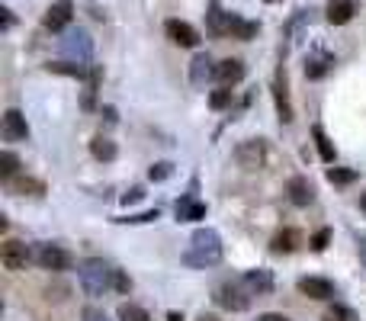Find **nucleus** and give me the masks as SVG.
I'll return each instance as SVG.
<instances>
[{"instance_id":"obj_27","label":"nucleus","mask_w":366,"mask_h":321,"mask_svg":"<svg viewBox=\"0 0 366 321\" xmlns=\"http://www.w3.org/2000/svg\"><path fill=\"white\" fill-rule=\"evenodd\" d=\"M17 170H19V158H17V154H13V151L0 154V180H7V183H10V180L17 177Z\"/></svg>"},{"instance_id":"obj_19","label":"nucleus","mask_w":366,"mask_h":321,"mask_svg":"<svg viewBox=\"0 0 366 321\" xmlns=\"http://www.w3.org/2000/svg\"><path fill=\"white\" fill-rule=\"evenodd\" d=\"M331 68H334V55H328V51H315V55H308L305 58V77L308 81L325 77Z\"/></svg>"},{"instance_id":"obj_18","label":"nucleus","mask_w":366,"mask_h":321,"mask_svg":"<svg viewBox=\"0 0 366 321\" xmlns=\"http://www.w3.org/2000/svg\"><path fill=\"white\" fill-rule=\"evenodd\" d=\"M206 26L212 35H228V29H232V13H225L222 3L212 0V3H209V13H206Z\"/></svg>"},{"instance_id":"obj_2","label":"nucleus","mask_w":366,"mask_h":321,"mask_svg":"<svg viewBox=\"0 0 366 321\" xmlns=\"http://www.w3.org/2000/svg\"><path fill=\"white\" fill-rule=\"evenodd\" d=\"M77 277H81V289L90 299H100L106 289H113V267H106L100 257L83 261L81 270H77Z\"/></svg>"},{"instance_id":"obj_38","label":"nucleus","mask_w":366,"mask_h":321,"mask_svg":"<svg viewBox=\"0 0 366 321\" xmlns=\"http://www.w3.org/2000/svg\"><path fill=\"white\" fill-rule=\"evenodd\" d=\"M357 238V251H360V261H363V267H366V235H353Z\"/></svg>"},{"instance_id":"obj_22","label":"nucleus","mask_w":366,"mask_h":321,"mask_svg":"<svg viewBox=\"0 0 366 321\" xmlns=\"http://www.w3.org/2000/svg\"><path fill=\"white\" fill-rule=\"evenodd\" d=\"M257 33H260V23H250V19H241L238 13H232V29H228V35H232V39H241V42H248V39H254Z\"/></svg>"},{"instance_id":"obj_7","label":"nucleus","mask_w":366,"mask_h":321,"mask_svg":"<svg viewBox=\"0 0 366 321\" xmlns=\"http://www.w3.org/2000/svg\"><path fill=\"white\" fill-rule=\"evenodd\" d=\"M273 100H276V116L280 122H292V103H289V77H286V68L280 65L273 74Z\"/></svg>"},{"instance_id":"obj_16","label":"nucleus","mask_w":366,"mask_h":321,"mask_svg":"<svg viewBox=\"0 0 366 321\" xmlns=\"http://www.w3.org/2000/svg\"><path fill=\"white\" fill-rule=\"evenodd\" d=\"M286 193H289L292 206H312L315 203V186L308 183V177H292L286 183Z\"/></svg>"},{"instance_id":"obj_37","label":"nucleus","mask_w":366,"mask_h":321,"mask_svg":"<svg viewBox=\"0 0 366 321\" xmlns=\"http://www.w3.org/2000/svg\"><path fill=\"white\" fill-rule=\"evenodd\" d=\"M83 321H109V318H106V312H100V308L90 305V308H83Z\"/></svg>"},{"instance_id":"obj_23","label":"nucleus","mask_w":366,"mask_h":321,"mask_svg":"<svg viewBox=\"0 0 366 321\" xmlns=\"http://www.w3.org/2000/svg\"><path fill=\"white\" fill-rule=\"evenodd\" d=\"M10 190L19 196H45V183L35 177H13L10 180Z\"/></svg>"},{"instance_id":"obj_25","label":"nucleus","mask_w":366,"mask_h":321,"mask_svg":"<svg viewBox=\"0 0 366 321\" xmlns=\"http://www.w3.org/2000/svg\"><path fill=\"white\" fill-rule=\"evenodd\" d=\"M90 154L97 160H113V158H116V142H113V138H106V135H97L90 142Z\"/></svg>"},{"instance_id":"obj_4","label":"nucleus","mask_w":366,"mask_h":321,"mask_svg":"<svg viewBox=\"0 0 366 321\" xmlns=\"http://www.w3.org/2000/svg\"><path fill=\"white\" fill-rule=\"evenodd\" d=\"M216 302L228 312H248L250 293L244 289V283H222V286H216Z\"/></svg>"},{"instance_id":"obj_30","label":"nucleus","mask_w":366,"mask_h":321,"mask_svg":"<svg viewBox=\"0 0 366 321\" xmlns=\"http://www.w3.org/2000/svg\"><path fill=\"white\" fill-rule=\"evenodd\" d=\"M328 180H331V183H337V186H347V183H353V180H357V170L331 167V170H328Z\"/></svg>"},{"instance_id":"obj_43","label":"nucleus","mask_w":366,"mask_h":321,"mask_svg":"<svg viewBox=\"0 0 366 321\" xmlns=\"http://www.w3.org/2000/svg\"><path fill=\"white\" fill-rule=\"evenodd\" d=\"M196 321H218V318H216V315H200Z\"/></svg>"},{"instance_id":"obj_33","label":"nucleus","mask_w":366,"mask_h":321,"mask_svg":"<svg viewBox=\"0 0 366 321\" xmlns=\"http://www.w3.org/2000/svg\"><path fill=\"white\" fill-rule=\"evenodd\" d=\"M209 106H212V110H225V106H232V90H228V87L212 90V93H209Z\"/></svg>"},{"instance_id":"obj_12","label":"nucleus","mask_w":366,"mask_h":321,"mask_svg":"<svg viewBox=\"0 0 366 321\" xmlns=\"http://www.w3.org/2000/svg\"><path fill=\"white\" fill-rule=\"evenodd\" d=\"M357 10H360V0H328L325 17L331 26H347L350 19L357 17Z\"/></svg>"},{"instance_id":"obj_42","label":"nucleus","mask_w":366,"mask_h":321,"mask_svg":"<svg viewBox=\"0 0 366 321\" xmlns=\"http://www.w3.org/2000/svg\"><path fill=\"white\" fill-rule=\"evenodd\" d=\"M167 321H183V315L180 312H170V315H167Z\"/></svg>"},{"instance_id":"obj_14","label":"nucleus","mask_w":366,"mask_h":321,"mask_svg":"<svg viewBox=\"0 0 366 321\" xmlns=\"http://www.w3.org/2000/svg\"><path fill=\"white\" fill-rule=\"evenodd\" d=\"M296 286H299L302 296L318 299V302H325V299L334 296V283L331 279H325V277H302Z\"/></svg>"},{"instance_id":"obj_15","label":"nucleus","mask_w":366,"mask_h":321,"mask_svg":"<svg viewBox=\"0 0 366 321\" xmlns=\"http://www.w3.org/2000/svg\"><path fill=\"white\" fill-rule=\"evenodd\" d=\"M174 212H177V222H200V219H206V203H200L193 193H186L177 199Z\"/></svg>"},{"instance_id":"obj_17","label":"nucleus","mask_w":366,"mask_h":321,"mask_svg":"<svg viewBox=\"0 0 366 321\" xmlns=\"http://www.w3.org/2000/svg\"><path fill=\"white\" fill-rule=\"evenodd\" d=\"M241 77H244V61L241 58H225V61H218L216 65V81L222 87L238 84Z\"/></svg>"},{"instance_id":"obj_35","label":"nucleus","mask_w":366,"mask_h":321,"mask_svg":"<svg viewBox=\"0 0 366 321\" xmlns=\"http://www.w3.org/2000/svg\"><path fill=\"white\" fill-rule=\"evenodd\" d=\"M113 289H116V293H129V289H132V279L125 277L122 270H113Z\"/></svg>"},{"instance_id":"obj_26","label":"nucleus","mask_w":366,"mask_h":321,"mask_svg":"<svg viewBox=\"0 0 366 321\" xmlns=\"http://www.w3.org/2000/svg\"><path fill=\"white\" fill-rule=\"evenodd\" d=\"M312 138H315V145H318V154H321V160H328V164H331V160H334V145H331V138L325 135V129L312 126Z\"/></svg>"},{"instance_id":"obj_20","label":"nucleus","mask_w":366,"mask_h":321,"mask_svg":"<svg viewBox=\"0 0 366 321\" xmlns=\"http://www.w3.org/2000/svg\"><path fill=\"white\" fill-rule=\"evenodd\" d=\"M209 77H216V65H212V58H209L206 51H200V55L190 61V81L196 87H202Z\"/></svg>"},{"instance_id":"obj_24","label":"nucleus","mask_w":366,"mask_h":321,"mask_svg":"<svg viewBox=\"0 0 366 321\" xmlns=\"http://www.w3.org/2000/svg\"><path fill=\"white\" fill-rule=\"evenodd\" d=\"M51 74H67V77H90V65H77V61H51L45 65Z\"/></svg>"},{"instance_id":"obj_9","label":"nucleus","mask_w":366,"mask_h":321,"mask_svg":"<svg viewBox=\"0 0 366 321\" xmlns=\"http://www.w3.org/2000/svg\"><path fill=\"white\" fill-rule=\"evenodd\" d=\"M74 17V0H55L49 10H45V17H42V26L51 29V33H61L67 23Z\"/></svg>"},{"instance_id":"obj_11","label":"nucleus","mask_w":366,"mask_h":321,"mask_svg":"<svg viewBox=\"0 0 366 321\" xmlns=\"http://www.w3.org/2000/svg\"><path fill=\"white\" fill-rule=\"evenodd\" d=\"M234 158H238V164L241 167H248V170H257V167H264V158H266V145L260 142H244V145H238V151H234Z\"/></svg>"},{"instance_id":"obj_32","label":"nucleus","mask_w":366,"mask_h":321,"mask_svg":"<svg viewBox=\"0 0 366 321\" xmlns=\"http://www.w3.org/2000/svg\"><path fill=\"white\" fill-rule=\"evenodd\" d=\"M174 174V164L170 160H158V164H151V170H148V180H154V183H161V180H167Z\"/></svg>"},{"instance_id":"obj_44","label":"nucleus","mask_w":366,"mask_h":321,"mask_svg":"<svg viewBox=\"0 0 366 321\" xmlns=\"http://www.w3.org/2000/svg\"><path fill=\"white\" fill-rule=\"evenodd\" d=\"M360 209H363V212H366V193H363V199H360Z\"/></svg>"},{"instance_id":"obj_13","label":"nucleus","mask_w":366,"mask_h":321,"mask_svg":"<svg viewBox=\"0 0 366 321\" xmlns=\"http://www.w3.org/2000/svg\"><path fill=\"white\" fill-rule=\"evenodd\" d=\"M244 289H248L250 296H270L273 293V273L264 270V267H257V270H248L241 277Z\"/></svg>"},{"instance_id":"obj_29","label":"nucleus","mask_w":366,"mask_h":321,"mask_svg":"<svg viewBox=\"0 0 366 321\" xmlns=\"http://www.w3.org/2000/svg\"><path fill=\"white\" fill-rule=\"evenodd\" d=\"M119 321H151V315L145 312L142 305H119Z\"/></svg>"},{"instance_id":"obj_8","label":"nucleus","mask_w":366,"mask_h":321,"mask_svg":"<svg viewBox=\"0 0 366 321\" xmlns=\"http://www.w3.org/2000/svg\"><path fill=\"white\" fill-rule=\"evenodd\" d=\"M164 33L174 45H183V49H196L200 45V29L190 26L186 19H167L164 23Z\"/></svg>"},{"instance_id":"obj_39","label":"nucleus","mask_w":366,"mask_h":321,"mask_svg":"<svg viewBox=\"0 0 366 321\" xmlns=\"http://www.w3.org/2000/svg\"><path fill=\"white\" fill-rule=\"evenodd\" d=\"M257 321H289V318H286V315H280V312H264Z\"/></svg>"},{"instance_id":"obj_6","label":"nucleus","mask_w":366,"mask_h":321,"mask_svg":"<svg viewBox=\"0 0 366 321\" xmlns=\"http://www.w3.org/2000/svg\"><path fill=\"white\" fill-rule=\"evenodd\" d=\"M29 261H33V251L23 241H17V238H7L0 245V263H3V270H26Z\"/></svg>"},{"instance_id":"obj_21","label":"nucleus","mask_w":366,"mask_h":321,"mask_svg":"<svg viewBox=\"0 0 366 321\" xmlns=\"http://www.w3.org/2000/svg\"><path fill=\"white\" fill-rule=\"evenodd\" d=\"M302 245V235L296 229H283V231H276L273 241H270V251L273 254H292L296 247Z\"/></svg>"},{"instance_id":"obj_31","label":"nucleus","mask_w":366,"mask_h":321,"mask_svg":"<svg viewBox=\"0 0 366 321\" xmlns=\"http://www.w3.org/2000/svg\"><path fill=\"white\" fill-rule=\"evenodd\" d=\"M325 321H360V318H357L353 308H347V305H334V308L325 312Z\"/></svg>"},{"instance_id":"obj_5","label":"nucleus","mask_w":366,"mask_h":321,"mask_svg":"<svg viewBox=\"0 0 366 321\" xmlns=\"http://www.w3.org/2000/svg\"><path fill=\"white\" fill-rule=\"evenodd\" d=\"M33 261L39 263L42 270L61 273V270H67V267H71V254H67L65 247H58V245H39L33 251Z\"/></svg>"},{"instance_id":"obj_40","label":"nucleus","mask_w":366,"mask_h":321,"mask_svg":"<svg viewBox=\"0 0 366 321\" xmlns=\"http://www.w3.org/2000/svg\"><path fill=\"white\" fill-rule=\"evenodd\" d=\"M100 116H106V122H116V106H103V110H100Z\"/></svg>"},{"instance_id":"obj_36","label":"nucleus","mask_w":366,"mask_h":321,"mask_svg":"<svg viewBox=\"0 0 366 321\" xmlns=\"http://www.w3.org/2000/svg\"><path fill=\"white\" fill-rule=\"evenodd\" d=\"M142 196H145V190H142V186H132L129 193H122V206H132V203H138Z\"/></svg>"},{"instance_id":"obj_10","label":"nucleus","mask_w":366,"mask_h":321,"mask_svg":"<svg viewBox=\"0 0 366 321\" xmlns=\"http://www.w3.org/2000/svg\"><path fill=\"white\" fill-rule=\"evenodd\" d=\"M3 142H26L29 138V122H26V116L17 110V106H10L7 113H3Z\"/></svg>"},{"instance_id":"obj_34","label":"nucleus","mask_w":366,"mask_h":321,"mask_svg":"<svg viewBox=\"0 0 366 321\" xmlns=\"http://www.w3.org/2000/svg\"><path fill=\"white\" fill-rule=\"evenodd\" d=\"M308 245H312V251H325V247L331 245V229H318Z\"/></svg>"},{"instance_id":"obj_1","label":"nucleus","mask_w":366,"mask_h":321,"mask_svg":"<svg viewBox=\"0 0 366 321\" xmlns=\"http://www.w3.org/2000/svg\"><path fill=\"white\" fill-rule=\"evenodd\" d=\"M222 261V238L216 229H196L190 238V247L183 251V263L193 270H209Z\"/></svg>"},{"instance_id":"obj_3","label":"nucleus","mask_w":366,"mask_h":321,"mask_svg":"<svg viewBox=\"0 0 366 321\" xmlns=\"http://www.w3.org/2000/svg\"><path fill=\"white\" fill-rule=\"evenodd\" d=\"M58 51L65 55L67 61H77V65H87L93 58V39L87 29H67L65 35L58 39Z\"/></svg>"},{"instance_id":"obj_41","label":"nucleus","mask_w":366,"mask_h":321,"mask_svg":"<svg viewBox=\"0 0 366 321\" xmlns=\"http://www.w3.org/2000/svg\"><path fill=\"white\" fill-rule=\"evenodd\" d=\"M0 17H3V29H13V13H10L7 7L0 10Z\"/></svg>"},{"instance_id":"obj_28","label":"nucleus","mask_w":366,"mask_h":321,"mask_svg":"<svg viewBox=\"0 0 366 321\" xmlns=\"http://www.w3.org/2000/svg\"><path fill=\"white\" fill-rule=\"evenodd\" d=\"M158 219V209H145V212H135V215H119L113 219L116 225H148V222Z\"/></svg>"}]
</instances>
